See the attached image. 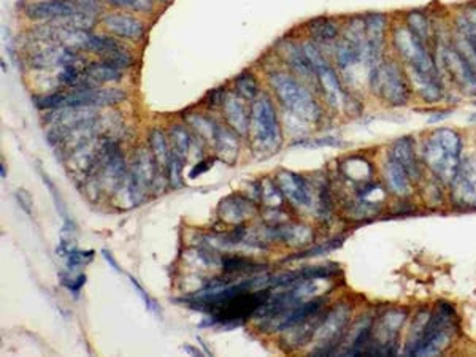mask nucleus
Masks as SVG:
<instances>
[{"label": "nucleus", "mask_w": 476, "mask_h": 357, "mask_svg": "<svg viewBox=\"0 0 476 357\" xmlns=\"http://www.w3.org/2000/svg\"><path fill=\"white\" fill-rule=\"evenodd\" d=\"M462 142L451 129L433 132L424 148V157L430 170L445 183H453L461 167Z\"/></svg>", "instance_id": "f257e3e1"}, {"label": "nucleus", "mask_w": 476, "mask_h": 357, "mask_svg": "<svg viewBox=\"0 0 476 357\" xmlns=\"http://www.w3.org/2000/svg\"><path fill=\"white\" fill-rule=\"evenodd\" d=\"M126 99L121 89H102V88H83L73 89L70 93H57L46 95L37 102L41 110L50 108H94V106L115 105Z\"/></svg>", "instance_id": "f03ea898"}, {"label": "nucleus", "mask_w": 476, "mask_h": 357, "mask_svg": "<svg viewBox=\"0 0 476 357\" xmlns=\"http://www.w3.org/2000/svg\"><path fill=\"white\" fill-rule=\"evenodd\" d=\"M270 84L274 88L276 97L289 111L297 115L301 119L316 122L321 119V108L314 102L312 94L305 89L301 83L283 72L270 75Z\"/></svg>", "instance_id": "7ed1b4c3"}, {"label": "nucleus", "mask_w": 476, "mask_h": 357, "mask_svg": "<svg viewBox=\"0 0 476 357\" xmlns=\"http://www.w3.org/2000/svg\"><path fill=\"white\" fill-rule=\"evenodd\" d=\"M270 298V292L262 291H245L211 307L207 313L211 314V319L221 326H238L245 319L253 316L259 311Z\"/></svg>", "instance_id": "20e7f679"}, {"label": "nucleus", "mask_w": 476, "mask_h": 357, "mask_svg": "<svg viewBox=\"0 0 476 357\" xmlns=\"http://www.w3.org/2000/svg\"><path fill=\"white\" fill-rule=\"evenodd\" d=\"M249 126L254 131V142L262 153H275L281 143L280 122L269 97H260L251 108Z\"/></svg>", "instance_id": "39448f33"}, {"label": "nucleus", "mask_w": 476, "mask_h": 357, "mask_svg": "<svg viewBox=\"0 0 476 357\" xmlns=\"http://www.w3.org/2000/svg\"><path fill=\"white\" fill-rule=\"evenodd\" d=\"M394 44L397 48L400 56L408 62V66L413 70V77L440 79L438 72L429 51L422 45V40L418 35L406 28L397 29L394 34Z\"/></svg>", "instance_id": "423d86ee"}, {"label": "nucleus", "mask_w": 476, "mask_h": 357, "mask_svg": "<svg viewBox=\"0 0 476 357\" xmlns=\"http://www.w3.org/2000/svg\"><path fill=\"white\" fill-rule=\"evenodd\" d=\"M370 84L373 90L381 95L388 104L400 106L410 99V88L405 75L395 62L379 64L370 72Z\"/></svg>", "instance_id": "0eeeda50"}, {"label": "nucleus", "mask_w": 476, "mask_h": 357, "mask_svg": "<svg viewBox=\"0 0 476 357\" xmlns=\"http://www.w3.org/2000/svg\"><path fill=\"white\" fill-rule=\"evenodd\" d=\"M454 311L449 305H440L437 313L430 316L426 327L424 338L415 356H438L451 345Z\"/></svg>", "instance_id": "6e6552de"}, {"label": "nucleus", "mask_w": 476, "mask_h": 357, "mask_svg": "<svg viewBox=\"0 0 476 357\" xmlns=\"http://www.w3.org/2000/svg\"><path fill=\"white\" fill-rule=\"evenodd\" d=\"M351 308L348 305H340L330 311L316 332L318 348L313 351L314 356H329L336 351V346L341 343L345 335V329L350 318Z\"/></svg>", "instance_id": "1a4fd4ad"}, {"label": "nucleus", "mask_w": 476, "mask_h": 357, "mask_svg": "<svg viewBox=\"0 0 476 357\" xmlns=\"http://www.w3.org/2000/svg\"><path fill=\"white\" fill-rule=\"evenodd\" d=\"M335 57L341 68L352 67L365 59V19L351 21L345 37L336 45Z\"/></svg>", "instance_id": "9d476101"}, {"label": "nucleus", "mask_w": 476, "mask_h": 357, "mask_svg": "<svg viewBox=\"0 0 476 357\" xmlns=\"http://www.w3.org/2000/svg\"><path fill=\"white\" fill-rule=\"evenodd\" d=\"M302 48L303 52L308 57V61L312 62L314 72H316V77L319 79L321 86L324 89L325 97H327L329 102L334 106H339L343 102V89H341V84L339 81V78H336L335 72L330 68L329 64L325 62L324 57L321 56L316 46L312 44H305Z\"/></svg>", "instance_id": "9b49d317"}, {"label": "nucleus", "mask_w": 476, "mask_h": 357, "mask_svg": "<svg viewBox=\"0 0 476 357\" xmlns=\"http://www.w3.org/2000/svg\"><path fill=\"white\" fill-rule=\"evenodd\" d=\"M156 162L149 156L148 151L140 149L133 159L131 173H129V195L132 204H138L143 200L149 184L156 177Z\"/></svg>", "instance_id": "f8f14e48"}, {"label": "nucleus", "mask_w": 476, "mask_h": 357, "mask_svg": "<svg viewBox=\"0 0 476 357\" xmlns=\"http://www.w3.org/2000/svg\"><path fill=\"white\" fill-rule=\"evenodd\" d=\"M384 35L386 18L378 13L368 15L365 18V61L370 72L381 64Z\"/></svg>", "instance_id": "ddd939ff"}, {"label": "nucleus", "mask_w": 476, "mask_h": 357, "mask_svg": "<svg viewBox=\"0 0 476 357\" xmlns=\"http://www.w3.org/2000/svg\"><path fill=\"white\" fill-rule=\"evenodd\" d=\"M441 61L451 78L467 93H476V73L470 62L456 50H443Z\"/></svg>", "instance_id": "4468645a"}, {"label": "nucleus", "mask_w": 476, "mask_h": 357, "mask_svg": "<svg viewBox=\"0 0 476 357\" xmlns=\"http://www.w3.org/2000/svg\"><path fill=\"white\" fill-rule=\"evenodd\" d=\"M86 10L75 2V0H46V2H37L28 7V16L32 19L45 21H61L68 16H73ZM93 12V10H91Z\"/></svg>", "instance_id": "2eb2a0df"}, {"label": "nucleus", "mask_w": 476, "mask_h": 357, "mask_svg": "<svg viewBox=\"0 0 476 357\" xmlns=\"http://www.w3.org/2000/svg\"><path fill=\"white\" fill-rule=\"evenodd\" d=\"M454 199L465 206H476V159H468L453 181Z\"/></svg>", "instance_id": "dca6fc26"}, {"label": "nucleus", "mask_w": 476, "mask_h": 357, "mask_svg": "<svg viewBox=\"0 0 476 357\" xmlns=\"http://www.w3.org/2000/svg\"><path fill=\"white\" fill-rule=\"evenodd\" d=\"M278 188L283 195H286L296 205L307 206L312 202V193H310L307 181L296 173L283 172L278 175Z\"/></svg>", "instance_id": "f3484780"}, {"label": "nucleus", "mask_w": 476, "mask_h": 357, "mask_svg": "<svg viewBox=\"0 0 476 357\" xmlns=\"http://www.w3.org/2000/svg\"><path fill=\"white\" fill-rule=\"evenodd\" d=\"M324 298H313V300H305L302 303H298L296 308H292L291 311L285 316L276 319L275 322H272L269 329H274V330H287L291 329L292 326H296V324H301L303 321H307L308 318L314 316V314L321 311V308L324 305Z\"/></svg>", "instance_id": "a211bd4d"}, {"label": "nucleus", "mask_w": 476, "mask_h": 357, "mask_svg": "<svg viewBox=\"0 0 476 357\" xmlns=\"http://www.w3.org/2000/svg\"><path fill=\"white\" fill-rule=\"evenodd\" d=\"M105 28L110 32H113L115 35L122 37V39H129V40H138L143 37V24L133 16L127 15H106L104 18Z\"/></svg>", "instance_id": "6ab92c4d"}, {"label": "nucleus", "mask_w": 476, "mask_h": 357, "mask_svg": "<svg viewBox=\"0 0 476 357\" xmlns=\"http://www.w3.org/2000/svg\"><path fill=\"white\" fill-rule=\"evenodd\" d=\"M224 115H226V119L234 132H237L238 135L245 137L249 131V116L246 115L245 105L242 102V99L238 95H227L226 100L222 104Z\"/></svg>", "instance_id": "aec40b11"}, {"label": "nucleus", "mask_w": 476, "mask_h": 357, "mask_svg": "<svg viewBox=\"0 0 476 357\" xmlns=\"http://www.w3.org/2000/svg\"><path fill=\"white\" fill-rule=\"evenodd\" d=\"M281 52L285 55L289 66L301 77H303L305 79H312L313 77H316V72H314L312 62L308 61L307 55L303 52V48H298L294 44H285L281 48Z\"/></svg>", "instance_id": "412c9836"}, {"label": "nucleus", "mask_w": 476, "mask_h": 357, "mask_svg": "<svg viewBox=\"0 0 476 357\" xmlns=\"http://www.w3.org/2000/svg\"><path fill=\"white\" fill-rule=\"evenodd\" d=\"M389 157H392L394 161H397L400 165H403V168L408 172L410 177H415L418 168H416V161H415V148L413 142L410 138H399L397 142L394 143L392 148H390Z\"/></svg>", "instance_id": "4be33fe9"}, {"label": "nucleus", "mask_w": 476, "mask_h": 357, "mask_svg": "<svg viewBox=\"0 0 476 357\" xmlns=\"http://www.w3.org/2000/svg\"><path fill=\"white\" fill-rule=\"evenodd\" d=\"M386 178L389 188L395 194L406 195L410 193V175L403 168V165L394 161L392 157H389L386 162Z\"/></svg>", "instance_id": "5701e85b"}, {"label": "nucleus", "mask_w": 476, "mask_h": 357, "mask_svg": "<svg viewBox=\"0 0 476 357\" xmlns=\"http://www.w3.org/2000/svg\"><path fill=\"white\" fill-rule=\"evenodd\" d=\"M215 143L219 159L226 164H234L238 154V142L235 134L227 129H222V127H218Z\"/></svg>", "instance_id": "b1692460"}, {"label": "nucleus", "mask_w": 476, "mask_h": 357, "mask_svg": "<svg viewBox=\"0 0 476 357\" xmlns=\"http://www.w3.org/2000/svg\"><path fill=\"white\" fill-rule=\"evenodd\" d=\"M251 211H253V206H251L249 202L240 199V197L226 199L221 202V206H219V215H221L222 220L227 222L242 221Z\"/></svg>", "instance_id": "393cba45"}, {"label": "nucleus", "mask_w": 476, "mask_h": 357, "mask_svg": "<svg viewBox=\"0 0 476 357\" xmlns=\"http://www.w3.org/2000/svg\"><path fill=\"white\" fill-rule=\"evenodd\" d=\"M429 319H430V314L427 311H421V313L416 314L413 326H411L408 342H406V348H405L406 356H415L416 354V351H418L422 338H424L426 327H427V324H429Z\"/></svg>", "instance_id": "a878e982"}, {"label": "nucleus", "mask_w": 476, "mask_h": 357, "mask_svg": "<svg viewBox=\"0 0 476 357\" xmlns=\"http://www.w3.org/2000/svg\"><path fill=\"white\" fill-rule=\"evenodd\" d=\"M151 149H153V156L154 162H156V168L165 170L169 168V161H170V149L167 145V140H165V135L162 131H153L151 134Z\"/></svg>", "instance_id": "bb28decb"}, {"label": "nucleus", "mask_w": 476, "mask_h": 357, "mask_svg": "<svg viewBox=\"0 0 476 357\" xmlns=\"http://www.w3.org/2000/svg\"><path fill=\"white\" fill-rule=\"evenodd\" d=\"M310 32L319 41H330L339 35V28L330 19H316L310 23Z\"/></svg>", "instance_id": "cd10ccee"}, {"label": "nucleus", "mask_w": 476, "mask_h": 357, "mask_svg": "<svg viewBox=\"0 0 476 357\" xmlns=\"http://www.w3.org/2000/svg\"><path fill=\"white\" fill-rule=\"evenodd\" d=\"M170 138H172V149L170 151L178 154L180 157L186 159L191 148V137L188 131L181 126H173V129L170 131Z\"/></svg>", "instance_id": "c85d7f7f"}, {"label": "nucleus", "mask_w": 476, "mask_h": 357, "mask_svg": "<svg viewBox=\"0 0 476 357\" xmlns=\"http://www.w3.org/2000/svg\"><path fill=\"white\" fill-rule=\"evenodd\" d=\"M235 88H237L238 95H242L243 99H248V100H253L259 93L258 81H256V78L251 73L240 75V77L237 78V81H235Z\"/></svg>", "instance_id": "c756f323"}, {"label": "nucleus", "mask_w": 476, "mask_h": 357, "mask_svg": "<svg viewBox=\"0 0 476 357\" xmlns=\"http://www.w3.org/2000/svg\"><path fill=\"white\" fill-rule=\"evenodd\" d=\"M222 269L226 273H242V271L259 270V265L243 258H226L222 260Z\"/></svg>", "instance_id": "7c9ffc66"}, {"label": "nucleus", "mask_w": 476, "mask_h": 357, "mask_svg": "<svg viewBox=\"0 0 476 357\" xmlns=\"http://www.w3.org/2000/svg\"><path fill=\"white\" fill-rule=\"evenodd\" d=\"M183 157H180L178 154L170 151V161H169V180L172 188H180L183 183Z\"/></svg>", "instance_id": "2f4dec72"}, {"label": "nucleus", "mask_w": 476, "mask_h": 357, "mask_svg": "<svg viewBox=\"0 0 476 357\" xmlns=\"http://www.w3.org/2000/svg\"><path fill=\"white\" fill-rule=\"evenodd\" d=\"M408 24L411 28L410 30L413 32L415 35H418L422 41L427 40L430 37V28H429V23H427L424 15L411 13L408 16Z\"/></svg>", "instance_id": "473e14b6"}, {"label": "nucleus", "mask_w": 476, "mask_h": 357, "mask_svg": "<svg viewBox=\"0 0 476 357\" xmlns=\"http://www.w3.org/2000/svg\"><path fill=\"white\" fill-rule=\"evenodd\" d=\"M116 7L135 10V12H151L153 0H106Z\"/></svg>", "instance_id": "72a5a7b5"}, {"label": "nucleus", "mask_w": 476, "mask_h": 357, "mask_svg": "<svg viewBox=\"0 0 476 357\" xmlns=\"http://www.w3.org/2000/svg\"><path fill=\"white\" fill-rule=\"evenodd\" d=\"M93 258H94V251H77V249H72V251L67 254L68 270L82 267V265L91 262Z\"/></svg>", "instance_id": "f704fd0d"}, {"label": "nucleus", "mask_w": 476, "mask_h": 357, "mask_svg": "<svg viewBox=\"0 0 476 357\" xmlns=\"http://www.w3.org/2000/svg\"><path fill=\"white\" fill-rule=\"evenodd\" d=\"M341 244V238L339 240H332V242H327L325 244H321L318 248H313V249H308V251L301 253L297 255H292V258H289L287 260H294V259H305V258H313V255H319V254H325V253H330L334 251L335 248H339Z\"/></svg>", "instance_id": "c9c22d12"}, {"label": "nucleus", "mask_w": 476, "mask_h": 357, "mask_svg": "<svg viewBox=\"0 0 476 357\" xmlns=\"http://www.w3.org/2000/svg\"><path fill=\"white\" fill-rule=\"evenodd\" d=\"M129 280H131V283H132V286L133 287H135V289L138 291V294H140L142 296V298H143V300H144V303H146V307L149 308V310H151V311H159L158 310V307H156V302H154L153 300V298L151 297H149L148 294H146V292H144L143 291V287L140 286V284H138V281L135 280V278H133V276H129Z\"/></svg>", "instance_id": "e433bc0d"}, {"label": "nucleus", "mask_w": 476, "mask_h": 357, "mask_svg": "<svg viewBox=\"0 0 476 357\" xmlns=\"http://www.w3.org/2000/svg\"><path fill=\"white\" fill-rule=\"evenodd\" d=\"M16 199H18L19 205L23 206L24 211L30 213V210H32V197L28 194V191H24V189L18 191V193H16Z\"/></svg>", "instance_id": "4c0bfd02"}, {"label": "nucleus", "mask_w": 476, "mask_h": 357, "mask_svg": "<svg viewBox=\"0 0 476 357\" xmlns=\"http://www.w3.org/2000/svg\"><path fill=\"white\" fill-rule=\"evenodd\" d=\"M210 167H211V161L199 162V164H197L196 167L192 168L191 172H189V178H197V177H199V175H202L203 172H207V170L210 168Z\"/></svg>", "instance_id": "58836bf2"}, {"label": "nucleus", "mask_w": 476, "mask_h": 357, "mask_svg": "<svg viewBox=\"0 0 476 357\" xmlns=\"http://www.w3.org/2000/svg\"><path fill=\"white\" fill-rule=\"evenodd\" d=\"M84 283H86V276L79 275L73 281H70V283H67V287L73 292V294H78V291L82 289V287L84 286Z\"/></svg>", "instance_id": "ea45409f"}, {"label": "nucleus", "mask_w": 476, "mask_h": 357, "mask_svg": "<svg viewBox=\"0 0 476 357\" xmlns=\"http://www.w3.org/2000/svg\"><path fill=\"white\" fill-rule=\"evenodd\" d=\"M102 254H104V258H105L106 262H108V264L111 265V269L116 270V271H121V270H120V267H117L116 260L113 259V255H111V253H110V251H106V249H104V251H102Z\"/></svg>", "instance_id": "a19ab883"}, {"label": "nucleus", "mask_w": 476, "mask_h": 357, "mask_svg": "<svg viewBox=\"0 0 476 357\" xmlns=\"http://www.w3.org/2000/svg\"><path fill=\"white\" fill-rule=\"evenodd\" d=\"M467 19L475 26V28H476V8H470V10H468Z\"/></svg>", "instance_id": "79ce46f5"}, {"label": "nucleus", "mask_w": 476, "mask_h": 357, "mask_svg": "<svg viewBox=\"0 0 476 357\" xmlns=\"http://www.w3.org/2000/svg\"><path fill=\"white\" fill-rule=\"evenodd\" d=\"M449 115H451V113H449V111H445V113H440V115H438V113H437V116H433V118H430L429 121H430V122H435V121H441V119H446Z\"/></svg>", "instance_id": "37998d69"}, {"label": "nucleus", "mask_w": 476, "mask_h": 357, "mask_svg": "<svg viewBox=\"0 0 476 357\" xmlns=\"http://www.w3.org/2000/svg\"><path fill=\"white\" fill-rule=\"evenodd\" d=\"M2 178H5V165L2 164Z\"/></svg>", "instance_id": "c03bdc74"}, {"label": "nucleus", "mask_w": 476, "mask_h": 357, "mask_svg": "<svg viewBox=\"0 0 476 357\" xmlns=\"http://www.w3.org/2000/svg\"><path fill=\"white\" fill-rule=\"evenodd\" d=\"M162 2H169V0H162Z\"/></svg>", "instance_id": "a18cd8bd"}, {"label": "nucleus", "mask_w": 476, "mask_h": 357, "mask_svg": "<svg viewBox=\"0 0 476 357\" xmlns=\"http://www.w3.org/2000/svg\"><path fill=\"white\" fill-rule=\"evenodd\" d=\"M475 105H476V102H475Z\"/></svg>", "instance_id": "49530a36"}]
</instances>
